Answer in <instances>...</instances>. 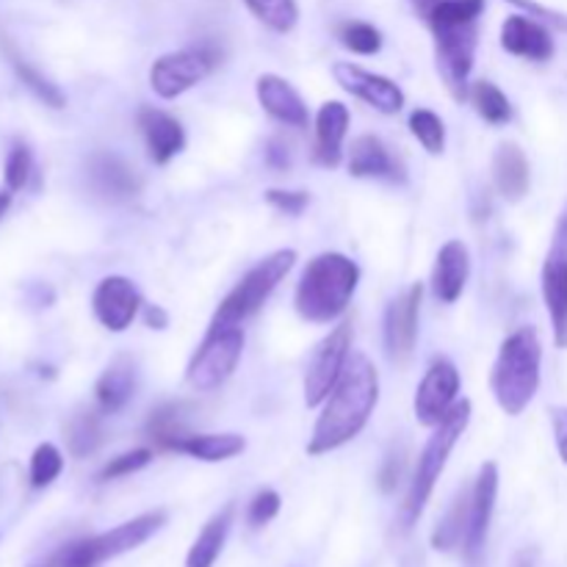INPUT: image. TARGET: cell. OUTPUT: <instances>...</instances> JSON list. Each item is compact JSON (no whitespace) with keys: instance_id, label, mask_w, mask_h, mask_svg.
I'll return each instance as SVG.
<instances>
[{"instance_id":"1","label":"cell","mask_w":567,"mask_h":567,"mask_svg":"<svg viewBox=\"0 0 567 567\" xmlns=\"http://www.w3.org/2000/svg\"><path fill=\"white\" fill-rule=\"evenodd\" d=\"M377 402H380V374L374 363L365 354H349L347 369L324 399V410L313 426L308 443L310 457L330 454L354 441L369 424Z\"/></svg>"},{"instance_id":"2","label":"cell","mask_w":567,"mask_h":567,"mask_svg":"<svg viewBox=\"0 0 567 567\" xmlns=\"http://www.w3.org/2000/svg\"><path fill=\"white\" fill-rule=\"evenodd\" d=\"M485 11V0H435L430 9L421 11V20L430 25L435 39V61L443 83L454 100H468L471 70H474L476 39Z\"/></svg>"},{"instance_id":"3","label":"cell","mask_w":567,"mask_h":567,"mask_svg":"<svg viewBox=\"0 0 567 567\" xmlns=\"http://www.w3.org/2000/svg\"><path fill=\"white\" fill-rule=\"evenodd\" d=\"M360 282V266L341 252H321L305 266L293 305L310 324H332L347 313Z\"/></svg>"},{"instance_id":"4","label":"cell","mask_w":567,"mask_h":567,"mask_svg":"<svg viewBox=\"0 0 567 567\" xmlns=\"http://www.w3.org/2000/svg\"><path fill=\"white\" fill-rule=\"evenodd\" d=\"M543 347L535 327H520L504 338L493 363L491 391L507 415H520L540 388Z\"/></svg>"},{"instance_id":"5","label":"cell","mask_w":567,"mask_h":567,"mask_svg":"<svg viewBox=\"0 0 567 567\" xmlns=\"http://www.w3.org/2000/svg\"><path fill=\"white\" fill-rule=\"evenodd\" d=\"M468 424H471V402L468 399H463V402L454 404L452 413L435 426L432 437L426 441L424 452H421L413 482H410L408 498H404L402 513H399V524H402V529H410V526L421 518V513H424L426 504H430L437 480H441L443 468H446L449 457H452L454 446H457L460 437L465 435Z\"/></svg>"},{"instance_id":"6","label":"cell","mask_w":567,"mask_h":567,"mask_svg":"<svg viewBox=\"0 0 567 567\" xmlns=\"http://www.w3.org/2000/svg\"><path fill=\"white\" fill-rule=\"evenodd\" d=\"M297 264V252L293 249H277V252L266 255L258 266L241 277L236 288L221 299L216 308L210 327H241L244 319L258 313L264 308L266 299L275 293V288L286 280L288 271Z\"/></svg>"},{"instance_id":"7","label":"cell","mask_w":567,"mask_h":567,"mask_svg":"<svg viewBox=\"0 0 567 567\" xmlns=\"http://www.w3.org/2000/svg\"><path fill=\"white\" fill-rule=\"evenodd\" d=\"M166 524V513L155 509V513H144L138 518L127 520V524L116 526V529L103 532V535L83 537V540L70 543L64 551L55 554L59 567H97L109 559L120 557V554L133 551L142 543H147L161 526Z\"/></svg>"},{"instance_id":"8","label":"cell","mask_w":567,"mask_h":567,"mask_svg":"<svg viewBox=\"0 0 567 567\" xmlns=\"http://www.w3.org/2000/svg\"><path fill=\"white\" fill-rule=\"evenodd\" d=\"M244 352L241 327H208L203 343L186 369V382L194 391H214L236 371Z\"/></svg>"},{"instance_id":"9","label":"cell","mask_w":567,"mask_h":567,"mask_svg":"<svg viewBox=\"0 0 567 567\" xmlns=\"http://www.w3.org/2000/svg\"><path fill=\"white\" fill-rule=\"evenodd\" d=\"M216 66V50L210 48H186L166 53L153 61L150 66V86L158 97L175 100L183 92L197 86L199 81L214 72Z\"/></svg>"},{"instance_id":"10","label":"cell","mask_w":567,"mask_h":567,"mask_svg":"<svg viewBox=\"0 0 567 567\" xmlns=\"http://www.w3.org/2000/svg\"><path fill=\"white\" fill-rule=\"evenodd\" d=\"M349 349H352V324H338L324 341L316 347L313 358H310L308 371H305V404L308 408H319L332 388L341 380L343 369L349 363Z\"/></svg>"},{"instance_id":"11","label":"cell","mask_w":567,"mask_h":567,"mask_svg":"<svg viewBox=\"0 0 567 567\" xmlns=\"http://www.w3.org/2000/svg\"><path fill=\"white\" fill-rule=\"evenodd\" d=\"M543 299H546L548 319H551L554 343L567 349V205L554 227L551 247L543 264Z\"/></svg>"},{"instance_id":"12","label":"cell","mask_w":567,"mask_h":567,"mask_svg":"<svg viewBox=\"0 0 567 567\" xmlns=\"http://www.w3.org/2000/svg\"><path fill=\"white\" fill-rule=\"evenodd\" d=\"M460 393V371L454 369L452 360H435L426 369L424 380H421L419 391H415V419L421 426H432L435 430L452 408L457 404Z\"/></svg>"},{"instance_id":"13","label":"cell","mask_w":567,"mask_h":567,"mask_svg":"<svg viewBox=\"0 0 567 567\" xmlns=\"http://www.w3.org/2000/svg\"><path fill=\"white\" fill-rule=\"evenodd\" d=\"M421 299H424V286L415 282L408 291L399 293L385 313V347L388 358L393 363H404L413 354L415 338H419V316Z\"/></svg>"},{"instance_id":"14","label":"cell","mask_w":567,"mask_h":567,"mask_svg":"<svg viewBox=\"0 0 567 567\" xmlns=\"http://www.w3.org/2000/svg\"><path fill=\"white\" fill-rule=\"evenodd\" d=\"M92 310L105 330L125 332L142 310V293L127 277H103L92 293Z\"/></svg>"},{"instance_id":"15","label":"cell","mask_w":567,"mask_h":567,"mask_svg":"<svg viewBox=\"0 0 567 567\" xmlns=\"http://www.w3.org/2000/svg\"><path fill=\"white\" fill-rule=\"evenodd\" d=\"M332 75H336L338 86L347 89L349 94L360 97L363 103L374 105L382 114H399L404 109V92L391 78L363 70V66L352 64V61H338L332 66Z\"/></svg>"},{"instance_id":"16","label":"cell","mask_w":567,"mask_h":567,"mask_svg":"<svg viewBox=\"0 0 567 567\" xmlns=\"http://www.w3.org/2000/svg\"><path fill=\"white\" fill-rule=\"evenodd\" d=\"M498 496V468L496 463H485L476 474L474 491H471V509H468V532H465V557L471 565L480 563V554L485 548L487 532H491L493 509H496Z\"/></svg>"},{"instance_id":"17","label":"cell","mask_w":567,"mask_h":567,"mask_svg":"<svg viewBox=\"0 0 567 567\" xmlns=\"http://www.w3.org/2000/svg\"><path fill=\"white\" fill-rule=\"evenodd\" d=\"M138 127H142V136L147 142V155L153 158V164H169L186 147L183 125L175 116L166 114V111L144 105V109H138Z\"/></svg>"},{"instance_id":"18","label":"cell","mask_w":567,"mask_h":567,"mask_svg":"<svg viewBox=\"0 0 567 567\" xmlns=\"http://www.w3.org/2000/svg\"><path fill=\"white\" fill-rule=\"evenodd\" d=\"M502 48L507 53L518 55V59L529 61H548L554 59V37L543 22H537L535 17L513 14L504 20L502 25Z\"/></svg>"},{"instance_id":"19","label":"cell","mask_w":567,"mask_h":567,"mask_svg":"<svg viewBox=\"0 0 567 567\" xmlns=\"http://www.w3.org/2000/svg\"><path fill=\"white\" fill-rule=\"evenodd\" d=\"M255 92H258V103L264 105L266 114L275 116L277 122L291 127L308 125V105H305V100L299 97V92L286 78L266 72L255 83Z\"/></svg>"},{"instance_id":"20","label":"cell","mask_w":567,"mask_h":567,"mask_svg":"<svg viewBox=\"0 0 567 567\" xmlns=\"http://www.w3.org/2000/svg\"><path fill=\"white\" fill-rule=\"evenodd\" d=\"M471 275V252L463 241H446L432 271V291L443 305H454L465 291Z\"/></svg>"},{"instance_id":"21","label":"cell","mask_w":567,"mask_h":567,"mask_svg":"<svg viewBox=\"0 0 567 567\" xmlns=\"http://www.w3.org/2000/svg\"><path fill=\"white\" fill-rule=\"evenodd\" d=\"M349 131V109L338 100H330L316 114V161L321 166H338L343 158V138Z\"/></svg>"},{"instance_id":"22","label":"cell","mask_w":567,"mask_h":567,"mask_svg":"<svg viewBox=\"0 0 567 567\" xmlns=\"http://www.w3.org/2000/svg\"><path fill=\"white\" fill-rule=\"evenodd\" d=\"M89 183L109 199H127L138 192V177L120 155L97 153L89 158Z\"/></svg>"},{"instance_id":"23","label":"cell","mask_w":567,"mask_h":567,"mask_svg":"<svg viewBox=\"0 0 567 567\" xmlns=\"http://www.w3.org/2000/svg\"><path fill=\"white\" fill-rule=\"evenodd\" d=\"M349 175L352 177H382V181H404L402 166L377 136H358L349 147Z\"/></svg>"},{"instance_id":"24","label":"cell","mask_w":567,"mask_h":567,"mask_svg":"<svg viewBox=\"0 0 567 567\" xmlns=\"http://www.w3.org/2000/svg\"><path fill=\"white\" fill-rule=\"evenodd\" d=\"M493 181H496L498 194L509 199V203H518V199L529 194V158H526V153L518 144L507 142L496 150V155H493Z\"/></svg>"},{"instance_id":"25","label":"cell","mask_w":567,"mask_h":567,"mask_svg":"<svg viewBox=\"0 0 567 567\" xmlns=\"http://www.w3.org/2000/svg\"><path fill=\"white\" fill-rule=\"evenodd\" d=\"M136 391V363L131 358H116L94 385V396L103 413H120Z\"/></svg>"},{"instance_id":"26","label":"cell","mask_w":567,"mask_h":567,"mask_svg":"<svg viewBox=\"0 0 567 567\" xmlns=\"http://www.w3.org/2000/svg\"><path fill=\"white\" fill-rule=\"evenodd\" d=\"M247 449L244 435L236 432H219V435H181L172 443V452L188 454L203 463H225V460L238 457Z\"/></svg>"},{"instance_id":"27","label":"cell","mask_w":567,"mask_h":567,"mask_svg":"<svg viewBox=\"0 0 567 567\" xmlns=\"http://www.w3.org/2000/svg\"><path fill=\"white\" fill-rule=\"evenodd\" d=\"M233 513H236V507H233V504H227L221 513H216L214 518L203 526L199 537L194 540L192 551H188L186 567H214L216 559H219L221 548H225L227 535H230Z\"/></svg>"},{"instance_id":"28","label":"cell","mask_w":567,"mask_h":567,"mask_svg":"<svg viewBox=\"0 0 567 567\" xmlns=\"http://www.w3.org/2000/svg\"><path fill=\"white\" fill-rule=\"evenodd\" d=\"M468 100L474 103L476 114L491 125H507L513 120V105H509L507 94L496 86L493 81H476L471 83Z\"/></svg>"},{"instance_id":"29","label":"cell","mask_w":567,"mask_h":567,"mask_svg":"<svg viewBox=\"0 0 567 567\" xmlns=\"http://www.w3.org/2000/svg\"><path fill=\"white\" fill-rule=\"evenodd\" d=\"M468 509H471V493H460L454 498L452 509L446 518L437 524L435 535H432V548L435 551H452L460 543H465V532H468Z\"/></svg>"},{"instance_id":"30","label":"cell","mask_w":567,"mask_h":567,"mask_svg":"<svg viewBox=\"0 0 567 567\" xmlns=\"http://www.w3.org/2000/svg\"><path fill=\"white\" fill-rule=\"evenodd\" d=\"M103 443V421L97 413H78L66 424V446L75 457H86Z\"/></svg>"},{"instance_id":"31","label":"cell","mask_w":567,"mask_h":567,"mask_svg":"<svg viewBox=\"0 0 567 567\" xmlns=\"http://www.w3.org/2000/svg\"><path fill=\"white\" fill-rule=\"evenodd\" d=\"M247 9L275 33H288L299 22L297 0H244Z\"/></svg>"},{"instance_id":"32","label":"cell","mask_w":567,"mask_h":567,"mask_svg":"<svg viewBox=\"0 0 567 567\" xmlns=\"http://www.w3.org/2000/svg\"><path fill=\"white\" fill-rule=\"evenodd\" d=\"M9 61H11V66H14L17 78H20V81L25 83V86L31 89V92L37 94L44 105H50V109H64L66 105L64 92H61V89L55 86L50 78H44L37 66L28 64V61L22 59V55H17L14 50H9Z\"/></svg>"},{"instance_id":"33","label":"cell","mask_w":567,"mask_h":567,"mask_svg":"<svg viewBox=\"0 0 567 567\" xmlns=\"http://www.w3.org/2000/svg\"><path fill=\"white\" fill-rule=\"evenodd\" d=\"M410 131L419 138L421 147L430 155H441L446 147V125H443L441 116L430 109H419L410 114Z\"/></svg>"},{"instance_id":"34","label":"cell","mask_w":567,"mask_h":567,"mask_svg":"<svg viewBox=\"0 0 567 567\" xmlns=\"http://www.w3.org/2000/svg\"><path fill=\"white\" fill-rule=\"evenodd\" d=\"M64 471V457H61L59 449L53 443H39L31 454V465H28V480H31V487H48L53 485L55 480Z\"/></svg>"},{"instance_id":"35","label":"cell","mask_w":567,"mask_h":567,"mask_svg":"<svg viewBox=\"0 0 567 567\" xmlns=\"http://www.w3.org/2000/svg\"><path fill=\"white\" fill-rule=\"evenodd\" d=\"M338 39L347 50L360 55H374L382 50V33L371 22L363 20H347L338 25Z\"/></svg>"},{"instance_id":"36","label":"cell","mask_w":567,"mask_h":567,"mask_svg":"<svg viewBox=\"0 0 567 567\" xmlns=\"http://www.w3.org/2000/svg\"><path fill=\"white\" fill-rule=\"evenodd\" d=\"M31 172H33V155L31 150L25 147L22 142H17L14 147L9 150V158H6L3 166V181L9 186V192H22L31 181Z\"/></svg>"},{"instance_id":"37","label":"cell","mask_w":567,"mask_h":567,"mask_svg":"<svg viewBox=\"0 0 567 567\" xmlns=\"http://www.w3.org/2000/svg\"><path fill=\"white\" fill-rule=\"evenodd\" d=\"M150 463H153V449H144V446L133 449V452H125V454H120V457L109 460V465L100 471V482H111V480H122V476H131Z\"/></svg>"},{"instance_id":"38","label":"cell","mask_w":567,"mask_h":567,"mask_svg":"<svg viewBox=\"0 0 567 567\" xmlns=\"http://www.w3.org/2000/svg\"><path fill=\"white\" fill-rule=\"evenodd\" d=\"M280 496H277L275 491H260L258 496L249 502V509H247V520L249 526H255V529H260V526L271 524V520L277 518V513H280Z\"/></svg>"},{"instance_id":"39","label":"cell","mask_w":567,"mask_h":567,"mask_svg":"<svg viewBox=\"0 0 567 567\" xmlns=\"http://www.w3.org/2000/svg\"><path fill=\"white\" fill-rule=\"evenodd\" d=\"M266 203H269L271 208L280 210V214L299 216L310 205V194L308 192H282V188H269V192H266Z\"/></svg>"},{"instance_id":"40","label":"cell","mask_w":567,"mask_h":567,"mask_svg":"<svg viewBox=\"0 0 567 567\" xmlns=\"http://www.w3.org/2000/svg\"><path fill=\"white\" fill-rule=\"evenodd\" d=\"M399 480H402V454H391L385 463V468H382V476H380L382 491L391 493L393 487L399 485Z\"/></svg>"},{"instance_id":"41","label":"cell","mask_w":567,"mask_h":567,"mask_svg":"<svg viewBox=\"0 0 567 567\" xmlns=\"http://www.w3.org/2000/svg\"><path fill=\"white\" fill-rule=\"evenodd\" d=\"M551 419H554V435H557L559 457H563L567 465V410L565 408L551 410Z\"/></svg>"},{"instance_id":"42","label":"cell","mask_w":567,"mask_h":567,"mask_svg":"<svg viewBox=\"0 0 567 567\" xmlns=\"http://www.w3.org/2000/svg\"><path fill=\"white\" fill-rule=\"evenodd\" d=\"M266 161H269L275 169H286L288 164H291V158H288V147L280 142H269V150H266Z\"/></svg>"},{"instance_id":"43","label":"cell","mask_w":567,"mask_h":567,"mask_svg":"<svg viewBox=\"0 0 567 567\" xmlns=\"http://www.w3.org/2000/svg\"><path fill=\"white\" fill-rule=\"evenodd\" d=\"M166 321H169V316H166L164 310L158 308V305H150V308H147V324L155 327V330H164Z\"/></svg>"},{"instance_id":"44","label":"cell","mask_w":567,"mask_h":567,"mask_svg":"<svg viewBox=\"0 0 567 567\" xmlns=\"http://www.w3.org/2000/svg\"><path fill=\"white\" fill-rule=\"evenodd\" d=\"M11 205V192H0V219H3V214L9 210Z\"/></svg>"},{"instance_id":"45","label":"cell","mask_w":567,"mask_h":567,"mask_svg":"<svg viewBox=\"0 0 567 567\" xmlns=\"http://www.w3.org/2000/svg\"><path fill=\"white\" fill-rule=\"evenodd\" d=\"M515 567H535V557H532L529 551H524L518 557V563H515Z\"/></svg>"},{"instance_id":"46","label":"cell","mask_w":567,"mask_h":567,"mask_svg":"<svg viewBox=\"0 0 567 567\" xmlns=\"http://www.w3.org/2000/svg\"><path fill=\"white\" fill-rule=\"evenodd\" d=\"M33 567H59V563H55V557H50L48 563H42V565H33Z\"/></svg>"}]
</instances>
